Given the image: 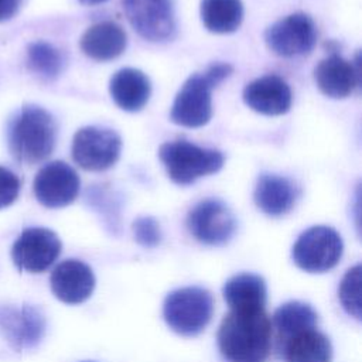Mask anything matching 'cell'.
Segmentation results:
<instances>
[{
  "label": "cell",
  "instance_id": "cell-1",
  "mask_svg": "<svg viewBox=\"0 0 362 362\" xmlns=\"http://www.w3.org/2000/svg\"><path fill=\"white\" fill-rule=\"evenodd\" d=\"M218 346L229 362H262L272 346V321L262 311H229L218 329Z\"/></svg>",
  "mask_w": 362,
  "mask_h": 362
},
{
  "label": "cell",
  "instance_id": "cell-2",
  "mask_svg": "<svg viewBox=\"0 0 362 362\" xmlns=\"http://www.w3.org/2000/svg\"><path fill=\"white\" fill-rule=\"evenodd\" d=\"M55 141V120L40 106L24 105L8 123V150L21 164L33 165L44 161L52 153Z\"/></svg>",
  "mask_w": 362,
  "mask_h": 362
},
{
  "label": "cell",
  "instance_id": "cell-3",
  "mask_svg": "<svg viewBox=\"0 0 362 362\" xmlns=\"http://www.w3.org/2000/svg\"><path fill=\"white\" fill-rule=\"evenodd\" d=\"M232 74L226 62L212 64L205 72L191 75L171 106V122L184 127H201L212 117L211 90Z\"/></svg>",
  "mask_w": 362,
  "mask_h": 362
},
{
  "label": "cell",
  "instance_id": "cell-4",
  "mask_svg": "<svg viewBox=\"0 0 362 362\" xmlns=\"http://www.w3.org/2000/svg\"><path fill=\"white\" fill-rule=\"evenodd\" d=\"M158 157L168 177L180 185H188L201 177L214 174L223 165L221 151L205 148L187 140H174L161 144Z\"/></svg>",
  "mask_w": 362,
  "mask_h": 362
},
{
  "label": "cell",
  "instance_id": "cell-5",
  "mask_svg": "<svg viewBox=\"0 0 362 362\" xmlns=\"http://www.w3.org/2000/svg\"><path fill=\"white\" fill-rule=\"evenodd\" d=\"M212 313V294L202 287L173 290L163 304V315L167 325L184 337H194L204 331L211 321Z\"/></svg>",
  "mask_w": 362,
  "mask_h": 362
},
{
  "label": "cell",
  "instance_id": "cell-6",
  "mask_svg": "<svg viewBox=\"0 0 362 362\" xmlns=\"http://www.w3.org/2000/svg\"><path fill=\"white\" fill-rule=\"evenodd\" d=\"M344 243L339 233L324 225L304 230L293 245L294 263L307 273H324L335 267L342 256Z\"/></svg>",
  "mask_w": 362,
  "mask_h": 362
},
{
  "label": "cell",
  "instance_id": "cell-7",
  "mask_svg": "<svg viewBox=\"0 0 362 362\" xmlns=\"http://www.w3.org/2000/svg\"><path fill=\"white\" fill-rule=\"evenodd\" d=\"M122 140L116 132L106 127L88 126L79 129L72 140V158L86 171H103L119 158Z\"/></svg>",
  "mask_w": 362,
  "mask_h": 362
},
{
  "label": "cell",
  "instance_id": "cell-8",
  "mask_svg": "<svg viewBox=\"0 0 362 362\" xmlns=\"http://www.w3.org/2000/svg\"><path fill=\"white\" fill-rule=\"evenodd\" d=\"M317 27L313 18L304 13H293L264 31L269 49L284 58L308 54L317 42Z\"/></svg>",
  "mask_w": 362,
  "mask_h": 362
},
{
  "label": "cell",
  "instance_id": "cell-9",
  "mask_svg": "<svg viewBox=\"0 0 362 362\" xmlns=\"http://www.w3.org/2000/svg\"><path fill=\"white\" fill-rule=\"evenodd\" d=\"M123 10L136 33L148 41H165L175 33L173 0H123Z\"/></svg>",
  "mask_w": 362,
  "mask_h": 362
},
{
  "label": "cell",
  "instance_id": "cell-10",
  "mask_svg": "<svg viewBox=\"0 0 362 362\" xmlns=\"http://www.w3.org/2000/svg\"><path fill=\"white\" fill-rule=\"evenodd\" d=\"M189 233L201 243L219 246L226 243L236 228L232 211L219 199H204L198 202L187 216Z\"/></svg>",
  "mask_w": 362,
  "mask_h": 362
},
{
  "label": "cell",
  "instance_id": "cell-11",
  "mask_svg": "<svg viewBox=\"0 0 362 362\" xmlns=\"http://www.w3.org/2000/svg\"><path fill=\"white\" fill-rule=\"evenodd\" d=\"M61 240L47 228H27L11 247V259L18 270L45 272L61 253Z\"/></svg>",
  "mask_w": 362,
  "mask_h": 362
},
{
  "label": "cell",
  "instance_id": "cell-12",
  "mask_svg": "<svg viewBox=\"0 0 362 362\" xmlns=\"http://www.w3.org/2000/svg\"><path fill=\"white\" fill-rule=\"evenodd\" d=\"M81 181L76 171L64 161H51L37 173L34 194L37 201L47 208H62L75 201Z\"/></svg>",
  "mask_w": 362,
  "mask_h": 362
},
{
  "label": "cell",
  "instance_id": "cell-13",
  "mask_svg": "<svg viewBox=\"0 0 362 362\" xmlns=\"http://www.w3.org/2000/svg\"><path fill=\"white\" fill-rule=\"evenodd\" d=\"M0 331L16 351L34 348L45 331V317L34 305L0 308Z\"/></svg>",
  "mask_w": 362,
  "mask_h": 362
},
{
  "label": "cell",
  "instance_id": "cell-14",
  "mask_svg": "<svg viewBox=\"0 0 362 362\" xmlns=\"http://www.w3.org/2000/svg\"><path fill=\"white\" fill-rule=\"evenodd\" d=\"M49 283L58 300L66 304H81L93 293L96 280L92 269L86 263L68 259L52 270Z\"/></svg>",
  "mask_w": 362,
  "mask_h": 362
},
{
  "label": "cell",
  "instance_id": "cell-15",
  "mask_svg": "<svg viewBox=\"0 0 362 362\" xmlns=\"http://www.w3.org/2000/svg\"><path fill=\"white\" fill-rule=\"evenodd\" d=\"M243 102L255 112L279 116L290 110L291 89L277 75H264L249 82L242 93Z\"/></svg>",
  "mask_w": 362,
  "mask_h": 362
},
{
  "label": "cell",
  "instance_id": "cell-16",
  "mask_svg": "<svg viewBox=\"0 0 362 362\" xmlns=\"http://www.w3.org/2000/svg\"><path fill=\"white\" fill-rule=\"evenodd\" d=\"M318 89L329 98L342 99L349 96L361 83L359 64H352L338 54L321 59L314 69Z\"/></svg>",
  "mask_w": 362,
  "mask_h": 362
},
{
  "label": "cell",
  "instance_id": "cell-17",
  "mask_svg": "<svg viewBox=\"0 0 362 362\" xmlns=\"http://www.w3.org/2000/svg\"><path fill=\"white\" fill-rule=\"evenodd\" d=\"M297 197V187L288 178L276 174H262L253 192L257 208L270 216L287 214L294 206Z\"/></svg>",
  "mask_w": 362,
  "mask_h": 362
},
{
  "label": "cell",
  "instance_id": "cell-18",
  "mask_svg": "<svg viewBox=\"0 0 362 362\" xmlns=\"http://www.w3.org/2000/svg\"><path fill=\"white\" fill-rule=\"evenodd\" d=\"M81 49L96 61H110L123 54L127 45L124 30L113 21H102L90 25L81 37Z\"/></svg>",
  "mask_w": 362,
  "mask_h": 362
},
{
  "label": "cell",
  "instance_id": "cell-19",
  "mask_svg": "<svg viewBox=\"0 0 362 362\" xmlns=\"http://www.w3.org/2000/svg\"><path fill=\"white\" fill-rule=\"evenodd\" d=\"M113 102L126 112H137L144 107L151 93V85L146 74L134 68L119 69L109 82Z\"/></svg>",
  "mask_w": 362,
  "mask_h": 362
},
{
  "label": "cell",
  "instance_id": "cell-20",
  "mask_svg": "<svg viewBox=\"0 0 362 362\" xmlns=\"http://www.w3.org/2000/svg\"><path fill=\"white\" fill-rule=\"evenodd\" d=\"M230 311H262L266 304V283L263 277L242 273L230 277L222 290Z\"/></svg>",
  "mask_w": 362,
  "mask_h": 362
},
{
  "label": "cell",
  "instance_id": "cell-21",
  "mask_svg": "<svg viewBox=\"0 0 362 362\" xmlns=\"http://www.w3.org/2000/svg\"><path fill=\"white\" fill-rule=\"evenodd\" d=\"M284 362H331L332 345L317 328L294 334L284 339Z\"/></svg>",
  "mask_w": 362,
  "mask_h": 362
},
{
  "label": "cell",
  "instance_id": "cell-22",
  "mask_svg": "<svg viewBox=\"0 0 362 362\" xmlns=\"http://www.w3.org/2000/svg\"><path fill=\"white\" fill-rule=\"evenodd\" d=\"M199 13L206 30L228 34L239 28L243 20V4L240 0H202Z\"/></svg>",
  "mask_w": 362,
  "mask_h": 362
},
{
  "label": "cell",
  "instance_id": "cell-23",
  "mask_svg": "<svg viewBox=\"0 0 362 362\" xmlns=\"http://www.w3.org/2000/svg\"><path fill=\"white\" fill-rule=\"evenodd\" d=\"M317 322L318 314L310 304L293 300L281 304L274 311L272 325L286 339L294 334L315 328Z\"/></svg>",
  "mask_w": 362,
  "mask_h": 362
},
{
  "label": "cell",
  "instance_id": "cell-24",
  "mask_svg": "<svg viewBox=\"0 0 362 362\" xmlns=\"http://www.w3.org/2000/svg\"><path fill=\"white\" fill-rule=\"evenodd\" d=\"M27 61L35 74L48 79L55 78L61 72L64 62L61 52L45 41H35L28 45Z\"/></svg>",
  "mask_w": 362,
  "mask_h": 362
},
{
  "label": "cell",
  "instance_id": "cell-25",
  "mask_svg": "<svg viewBox=\"0 0 362 362\" xmlns=\"http://www.w3.org/2000/svg\"><path fill=\"white\" fill-rule=\"evenodd\" d=\"M362 267L356 264L351 267L342 277L338 287V298L342 308L354 318L361 320L362 317Z\"/></svg>",
  "mask_w": 362,
  "mask_h": 362
},
{
  "label": "cell",
  "instance_id": "cell-26",
  "mask_svg": "<svg viewBox=\"0 0 362 362\" xmlns=\"http://www.w3.org/2000/svg\"><path fill=\"white\" fill-rule=\"evenodd\" d=\"M134 239L144 247H154L161 240V229L158 222L151 216H140L133 222Z\"/></svg>",
  "mask_w": 362,
  "mask_h": 362
},
{
  "label": "cell",
  "instance_id": "cell-27",
  "mask_svg": "<svg viewBox=\"0 0 362 362\" xmlns=\"http://www.w3.org/2000/svg\"><path fill=\"white\" fill-rule=\"evenodd\" d=\"M21 188L20 178L8 168L0 165V209L11 205Z\"/></svg>",
  "mask_w": 362,
  "mask_h": 362
},
{
  "label": "cell",
  "instance_id": "cell-28",
  "mask_svg": "<svg viewBox=\"0 0 362 362\" xmlns=\"http://www.w3.org/2000/svg\"><path fill=\"white\" fill-rule=\"evenodd\" d=\"M21 6V0H0V21L14 17Z\"/></svg>",
  "mask_w": 362,
  "mask_h": 362
},
{
  "label": "cell",
  "instance_id": "cell-29",
  "mask_svg": "<svg viewBox=\"0 0 362 362\" xmlns=\"http://www.w3.org/2000/svg\"><path fill=\"white\" fill-rule=\"evenodd\" d=\"M82 4H85V6H95V4H100V3H103V1H106V0H79Z\"/></svg>",
  "mask_w": 362,
  "mask_h": 362
}]
</instances>
